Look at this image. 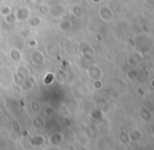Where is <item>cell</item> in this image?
Wrapping results in <instances>:
<instances>
[{"mask_svg": "<svg viewBox=\"0 0 154 150\" xmlns=\"http://www.w3.org/2000/svg\"><path fill=\"white\" fill-rule=\"evenodd\" d=\"M140 136H142V133H140V132L133 131L131 134H130L129 140H131V141H137V140H140Z\"/></svg>", "mask_w": 154, "mask_h": 150, "instance_id": "obj_1", "label": "cell"}]
</instances>
